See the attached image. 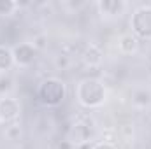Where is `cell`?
I'll list each match as a JSON object with an SVG mask.
<instances>
[{
	"instance_id": "11",
	"label": "cell",
	"mask_w": 151,
	"mask_h": 149,
	"mask_svg": "<svg viewBox=\"0 0 151 149\" xmlns=\"http://www.w3.org/2000/svg\"><path fill=\"white\" fill-rule=\"evenodd\" d=\"M132 102H134V105L139 107V109L150 107L151 105V91H148V90H137V91H134Z\"/></svg>"
},
{
	"instance_id": "18",
	"label": "cell",
	"mask_w": 151,
	"mask_h": 149,
	"mask_svg": "<svg viewBox=\"0 0 151 149\" xmlns=\"http://www.w3.org/2000/svg\"><path fill=\"white\" fill-rule=\"evenodd\" d=\"M32 44L35 46V49H37V51H40V49L46 46V37H44V35H39V37L34 39V42H32Z\"/></svg>"
},
{
	"instance_id": "6",
	"label": "cell",
	"mask_w": 151,
	"mask_h": 149,
	"mask_svg": "<svg viewBox=\"0 0 151 149\" xmlns=\"http://www.w3.org/2000/svg\"><path fill=\"white\" fill-rule=\"evenodd\" d=\"M90 135H91L90 126H88L86 123H83V121H77V123H74V125L69 128L65 140H67L72 148H74V146L79 148V146H84V144L90 142Z\"/></svg>"
},
{
	"instance_id": "9",
	"label": "cell",
	"mask_w": 151,
	"mask_h": 149,
	"mask_svg": "<svg viewBox=\"0 0 151 149\" xmlns=\"http://www.w3.org/2000/svg\"><path fill=\"white\" fill-rule=\"evenodd\" d=\"M118 49L121 54H135L139 51V39L132 34H125L118 39Z\"/></svg>"
},
{
	"instance_id": "14",
	"label": "cell",
	"mask_w": 151,
	"mask_h": 149,
	"mask_svg": "<svg viewBox=\"0 0 151 149\" xmlns=\"http://www.w3.org/2000/svg\"><path fill=\"white\" fill-rule=\"evenodd\" d=\"M55 67L58 69V70H67L69 67H70V56L69 54H58L56 58H55Z\"/></svg>"
},
{
	"instance_id": "17",
	"label": "cell",
	"mask_w": 151,
	"mask_h": 149,
	"mask_svg": "<svg viewBox=\"0 0 151 149\" xmlns=\"http://www.w3.org/2000/svg\"><path fill=\"white\" fill-rule=\"evenodd\" d=\"M91 149H118V148L114 146L113 142H109V140H102V142H97Z\"/></svg>"
},
{
	"instance_id": "12",
	"label": "cell",
	"mask_w": 151,
	"mask_h": 149,
	"mask_svg": "<svg viewBox=\"0 0 151 149\" xmlns=\"http://www.w3.org/2000/svg\"><path fill=\"white\" fill-rule=\"evenodd\" d=\"M18 9V4L12 0H0V16H11Z\"/></svg>"
},
{
	"instance_id": "4",
	"label": "cell",
	"mask_w": 151,
	"mask_h": 149,
	"mask_svg": "<svg viewBox=\"0 0 151 149\" xmlns=\"http://www.w3.org/2000/svg\"><path fill=\"white\" fill-rule=\"evenodd\" d=\"M19 114H21V104L18 98L11 95L0 97V123H4L5 126L12 125L18 121Z\"/></svg>"
},
{
	"instance_id": "16",
	"label": "cell",
	"mask_w": 151,
	"mask_h": 149,
	"mask_svg": "<svg viewBox=\"0 0 151 149\" xmlns=\"http://www.w3.org/2000/svg\"><path fill=\"white\" fill-rule=\"evenodd\" d=\"M121 133L127 140H132L134 139V125H123L121 126Z\"/></svg>"
},
{
	"instance_id": "10",
	"label": "cell",
	"mask_w": 151,
	"mask_h": 149,
	"mask_svg": "<svg viewBox=\"0 0 151 149\" xmlns=\"http://www.w3.org/2000/svg\"><path fill=\"white\" fill-rule=\"evenodd\" d=\"M14 67V56H12V49L9 46L0 44V74H5L7 70H11Z\"/></svg>"
},
{
	"instance_id": "13",
	"label": "cell",
	"mask_w": 151,
	"mask_h": 149,
	"mask_svg": "<svg viewBox=\"0 0 151 149\" xmlns=\"http://www.w3.org/2000/svg\"><path fill=\"white\" fill-rule=\"evenodd\" d=\"M5 137H7L9 140H18V139L21 137V128H19V125H18V123L7 125V128H5Z\"/></svg>"
},
{
	"instance_id": "5",
	"label": "cell",
	"mask_w": 151,
	"mask_h": 149,
	"mask_svg": "<svg viewBox=\"0 0 151 149\" xmlns=\"http://www.w3.org/2000/svg\"><path fill=\"white\" fill-rule=\"evenodd\" d=\"M37 49L32 42H19L12 47V56H14V65L18 67H28L35 62L37 58Z\"/></svg>"
},
{
	"instance_id": "3",
	"label": "cell",
	"mask_w": 151,
	"mask_h": 149,
	"mask_svg": "<svg viewBox=\"0 0 151 149\" xmlns=\"http://www.w3.org/2000/svg\"><path fill=\"white\" fill-rule=\"evenodd\" d=\"M132 35L142 40H151V5H141L130 18Z\"/></svg>"
},
{
	"instance_id": "15",
	"label": "cell",
	"mask_w": 151,
	"mask_h": 149,
	"mask_svg": "<svg viewBox=\"0 0 151 149\" xmlns=\"http://www.w3.org/2000/svg\"><path fill=\"white\" fill-rule=\"evenodd\" d=\"M12 88V79L9 77V75H2L0 77V93H2V97L4 95H7V91Z\"/></svg>"
},
{
	"instance_id": "1",
	"label": "cell",
	"mask_w": 151,
	"mask_h": 149,
	"mask_svg": "<svg viewBox=\"0 0 151 149\" xmlns=\"http://www.w3.org/2000/svg\"><path fill=\"white\" fill-rule=\"evenodd\" d=\"M76 98L86 109H99L107 100V90L99 77H84L76 86Z\"/></svg>"
},
{
	"instance_id": "2",
	"label": "cell",
	"mask_w": 151,
	"mask_h": 149,
	"mask_svg": "<svg viewBox=\"0 0 151 149\" xmlns=\"http://www.w3.org/2000/svg\"><path fill=\"white\" fill-rule=\"evenodd\" d=\"M37 98L46 107H58L67 98V84L58 77H47L39 84Z\"/></svg>"
},
{
	"instance_id": "8",
	"label": "cell",
	"mask_w": 151,
	"mask_h": 149,
	"mask_svg": "<svg viewBox=\"0 0 151 149\" xmlns=\"http://www.w3.org/2000/svg\"><path fill=\"white\" fill-rule=\"evenodd\" d=\"M97 7H99L100 14H104V16H119L127 9V2H123V0H100L97 4Z\"/></svg>"
},
{
	"instance_id": "7",
	"label": "cell",
	"mask_w": 151,
	"mask_h": 149,
	"mask_svg": "<svg viewBox=\"0 0 151 149\" xmlns=\"http://www.w3.org/2000/svg\"><path fill=\"white\" fill-rule=\"evenodd\" d=\"M81 58H83V62H84L86 67L95 69V67H99V65L102 63L104 54H102V49H100L99 46H95V44H88V46L84 47Z\"/></svg>"
}]
</instances>
